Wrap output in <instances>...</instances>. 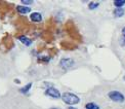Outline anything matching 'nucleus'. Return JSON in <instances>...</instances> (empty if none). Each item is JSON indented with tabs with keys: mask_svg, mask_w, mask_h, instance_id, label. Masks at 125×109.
<instances>
[{
	"mask_svg": "<svg viewBox=\"0 0 125 109\" xmlns=\"http://www.w3.org/2000/svg\"><path fill=\"white\" fill-rule=\"evenodd\" d=\"M62 99L64 101L66 104L68 105H75V104H78L80 102V99L78 98L77 95L73 94V93H64L62 96Z\"/></svg>",
	"mask_w": 125,
	"mask_h": 109,
	"instance_id": "1",
	"label": "nucleus"
},
{
	"mask_svg": "<svg viewBox=\"0 0 125 109\" xmlns=\"http://www.w3.org/2000/svg\"><path fill=\"white\" fill-rule=\"evenodd\" d=\"M108 96H109V98H110L112 101L117 102V103H122L125 100L124 95L122 94V93L118 92V91H112V92L109 93Z\"/></svg>",
	"mask_w": 125,
	"mask_h": 109,
	"instance_id": "2",
	"label": "nucleus"
},
{
	"mask_svg": "<svg viewBox=\"0 0 125 109\" xmlns=\"http://www.w3.org/2000/svg\"><path fill=\"white\" fill-rule=\"evenodd\" d=\"M73 65H74V60L70 59V58H64L60 61V66L65 70L71 68Z\"/></svg>",
	"mask_w": 125,
	"mask_h": 109,
	"instance_id": "3",
	"label": "nucleus"
},
{
	"mask_svg": "<svg viewBox=\"0 0 125 109\" xmlns=\"http://www.w3.org/2000/svg\"><path fill=\"white\" fill-rule=\"evenodd\" d=\"M45 95H47V96H49L51 98H54V99H60V98H61V93L59 92V90L54 89V87H49V89H46Z\"/></svg>",
	"mask_w": 125,
	"mask_h": 109,
	"instance_id": "4",
	"label": "nucleus"
},
{
	"mask_svg": "<svg viewBox=\"0 0 125 109\" xmlns=\"http://www.w3.org/2000/svg\"><path fill=\"white\" fill-rule=\"evenodd\" d=\"M17 10L21 14H26V13H29L31 12V7L24 6V5H19V6H17Z\"/></svg>",
	"mask_w": 125,
	"mask_h": 109,
	"instance_id": "5",
	"label": "nucleus"
},
{
	"mask_svg": "<svg viewBox=\"0 0 125 109\" xmlns=\"http://www.w3.org/2000/svg\"><path fill=\"white\" fill-rule=\"evenodd\" d=\"M30 19H31V21H33L35 23H39L42 21V15L39 12H33V13H31Z\"/></svg>",
	"mask_w": 125,
	"mask_h": 109,
	"instance_id": "6",
	"label": "nucleus"
},
{
	"mask_svg": "<svg viewBox=\"0 0 125 109\" xmlns=\"http://www.w3.org/2000/svg\"><path fill=\"white\" fill-rule=\"evenodd\" d=\"M19 40H20L23 44H25L26 46H30L31 44H32V41H31L28 37H26V36H24V35L20 36V37H19Z\"/></svg>",
	"mask_w": 125,
	"mask_h": 109,
	"instance_id": "7",
	"label": "nucleus"
},
{
	"mask_svg": "<svg viewBox=\"0 0 125 109\" xmlns=\"http://www.w3.org/2000/svg\"><path fill=\"white\" fill-rule=\"evenodd\" d=\"M113 14H114V17H116V18H121L124 14V9L123 8H115L113 12Z\"/></svg>",
	"mask_w": 125,
	"mask_h": 109,
	"instance_id": "8",
	"label": "nucleus"
},
{
	"mask_svg": "<svg viewBox=\"0 0 125 109\" xmlns=\"http://www.w3.org/2000/svg\"><path fill=\"white\" fill-rule=\"evenodd\" d=\"M32 85H33L32 82H30V84H27L24 87H22V89L20 90V92H21V93H23V94H27V93L30 91L31 87H32Z\"/></svg>",
	"mask_w": 125,
	"mask_h": 109,
	"instance_id": "9",
	"label": "nucleus"
},
{
	"mask_svg": "<svg viewBox=\"0 0 125 109\" xmlns=\"http://www.w3.org/2000/svg\"><path fill=\"white\" fill-rule=\"evenodd\" d=\"M85 108L86 109H100V106H98L97 104H95V103H87V104L85 105Z\"/></svg>",
	"mask_w": 125,
	"mask_h": 109,
	"instance_id": "10",
	"label": "nucleus"
},
{
	"mask_svg": "<svg viewBox=\"0 0 125 109\" xmlns=\"http://www.w3.org/2000/svg\"><path fill=\"white\" fill-rule=\"evenodd\" d=\"M114 5L116 6V8H122L123 5H125V0H116L114 1Z\"/></svg>",
	"mask_w": 125,
	"mask_h": 109,
	"instance_id": "11",
	"label": "nucleus"
},
{
	"mask_svg": "<svg viewBox=\"0 0 125 109\" xmlns=\"http://www.w3.org/2000/svg\"><path fill=\"white\" fill-rule=\"evenodd\" d=\"M98 5H100V2H94V1H91L89 2V4H88V8L89 9H95L96 7H98Z\"/></svg>",
	"mask_w": 125,
	"mask_h": 109,
	"instance_id": "12",
	"label": "nucleus"
},
{
	"mask_svg": "<svg viewBox=\"0 0 125 109\" xmlns=\"http://www.w3.org/2000/svg\"><path fill=\"white\" fill-rule=\"evenodd\" d=\"M33 3L32 0H23L22 1V4H26V5H31Z\"/></svg>",
	"mask_w": 125,
	"mask_h": 109,
	"instance_id": "13",
	"label": "nucleus"
},
{
	"mask_svg": "<svg viewBox=\"0 0 125 109\" xmlns=\"http://www.w3.org/2000/svg\"><path fill=\"white\" fill-rule=\"evenodd\" d=\"M120 44H121L122 46H125V38H124V37L120 38Z\"/></svg>",
	"mask_w": 125,
	"mask_h": 109,
	"instance_id": "14",
	"label": "nucleus"
},
{
	"mask_svg": "<svg viewBox=\"0 0 125 109\" xmlns=\"http://www.w3.org/2000/svg\"><path fill=\"white\" fill-rule=\"evenodd\" d=\"M122 35H123V37L125 38V27L122 29Z\"/></svg>",
	"mask_w": 125,
	"mask_h": 109,
	"instance_id": "15",
	"label": "nucleus"
},
{
	"mask_svg": "<svg viewBox=\"0 0 125 109\" xmlns=\"http://www.w3.org/2000/svg\"><path fill=\"white\" fill-rule=\"evenodd\" d=\"M68 109H78V108H75V107H73V106H69V107H68Z\"/></svg>",
	"mask_w": 125,
	"mask_h": 109,
	"instance_id": "16",
	"label": "nucleus"
},
{
	"mask_svg": "<svg viewBox=\"0 0 125 109\" xmlns=\"http://www.w3.org/2000/svg\"><path fill=\"white\" fill-rule=\"evenodd\" d=\"M49 109H61V108H58V107H51V108H49Z\"/></svg>",
	"mask_w": 125,
	"mask_h": 109,
	"instance_id": "17",
	"label": "nucleus"
}]
</instances>
